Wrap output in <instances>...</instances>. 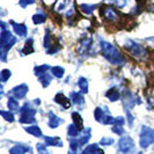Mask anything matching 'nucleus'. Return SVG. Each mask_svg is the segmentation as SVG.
<instances>
[{
	"label": "nucleus",
	"instance_id": "nucleus-23",
	"mask_svg": "<svg viewBox=\"0 0 154 154\" xmlns=\"http://www.w3.org/2000/svg\"><path fill=\"white\" fill-rule=\"evenodd\" d=\"M79 87H80V89H81V92L86 94V93H88V81H87V79L84 77H81L79 79Z\"/></svg>",
	"mask_w": 154,
	"mask_h": 154
},
{
	"label": "nucleus",
	"instance_id": "nucleus-8",
	"mask_svg": "<svg viewBox=\"0 0 154 154\" xmlns=\"http://www.w3.org/2000/svg\"><path fill=\"white\" fill-rule=\"evenodd\" d=\"M29 91V88H28V86L22 84V85H19L14 87L13 89H12V94H13V96L15 97V99H22L26 96V94L28 93Z\"/></svg>",
	"mask_w": 154,
	"mask_h": 154
},
{
	"label": "nucleus",
	"instance_id": "nucleus-35",
	"mask_svg": "<svg viewBox=\"0 0 154 154\" xmlns=\"http://www.w3.org/2000/svg\"><path fill=\"white\" fill-rule=\"evenodd\" d=\"M99 147H97V145L96 144H93V145H89L88 147H86L85 151L82 152V154H92L95 149H97Z\"/></svg>",
	"mask_w": 154,
	"mask_h": 154
},
{
	"label": "nucleus",
	"instance_id": "nucleus-32",
	"mask_svg": "<svg viewBox=\"0 0 154 154\" xmlns=\"http://www.w3.org/2000/svg\"><path fill=\"white\" fill-rule=\"evenodd\" d=\"M9 78H11V71L6 69H2L1 73H0V79H1V81H2V82H6Z\"/></svg>",
	"mask_w": 154,
	"mask_h": 154
},
{
	"label": "nucleus",
	"instance_id": "nucleus-3",
	"mask_svg": "<svg viewBox=\"0 0 154 154\" xmlns=\"http://www.w3.org/2000/svg\"><path fill=\"white\" fill-rule=\"evenodd\" d=\"M125 48H126V50H128L134 58H137V59L143 60V59H145L147 57V51L145 50V48L141 46L140 44L134 43L133 41H129V42L125 44Z\"/></svg>",
	"mask_w": 154,
	"mask_h": 154
},
{
	"label": "nucleus",
	"instance_id": "nucleus-21",
	"mask_svg": "<svg viewBox=\"0 0 154 154\" xmlns=\"http://www.w3.org/2000/svg\"><path fill=\"white\" fill-rule=\"evenodd\" d=\"M69 1V0H57V4L54 5V9H56L57 12H63V11H65V8L67 6Z\"/></svg>",
	"mask_w": 154,
	"mask_h": 154
},
{
	"label": "nucleus",
	"instance_id": "nucleus-38",
	"mask_svg": "<svg viewBox=\"0 0 154 154\" xmlns=\"http://www.w3.org/2000/svg\"><path fill=\"white\" fill-rule=\"evenodd\" d=\"M124 118L123 117H117V118H115V123H114V125H116V126H122L124 124Z\"/></svg>",
	"mask_w": 154,
	"mask_h": 154
},
{
	"label": "nucleus",
	"instance_id": "nucleus-42",
	"mask_svg": "<svg viewBox=\"0 0 154 154\" xmlns=\"http://www.w3.org/2000/svg\"><path fill=\"white\" fill-rule=\"evenodd\" d=\"M92 154H104V152H103L102 149H100V148H97V149H95Z\"/></svg>",
	"mask_w": 154,
	"mask_h": 154
},
{
	"label": "nucleus",
	"instance_id": "nucleus-19",
	"mask_svg": "<svg viewBox=\"0 0 154 154\" xmlns=\"http://www.w3.org/2000/svg\"><path fill=\"white\" fill-rule=\"evenodd\" d=\"M26 132L30 133V134L35 136V137H41V136H42V131H41V129H39L38 126H36V125L26 128Z\"/></svg>",
	"mask_w": 154,
	"mask_h": 154
},
{
	"label": "nucleus",
	"instance_id": "nucleus-15",
	"mask_svg": "<svg viewBox=\"0 0 154 154\" xmlns=\"http://www.w3.org/2000/svg\"><path fill=\"white\" fill-rule=\"evenodd\" d=\"M30 151V148L23 145H16L9 149V154H24L26 152Z\"/></svg>",
	"mask_w": 154,
	"mask_h": 154
},
{
	"label": "nucleus",
	"instance_id": "nucleus-22",
	"mask_svg": "<svg viewBox=\"0 0 154 154\" xmlns=\"http://www.w3.org/2000/svg\"><path fill=\"white\" fill-rule=\"evenodd\" d=\"M32 52H34V46H32V39L29 38L28 41H27V43H26L24 48H23L22 54H32Z\"/></svg>",
	"mask_w": 154,
	"mask_h": 154
},
{
	"label": "nucleus",
	"instance_id": "nucleus-16",
	"mask_svg": "<svg viewBox=\"0 0 154 154\" xmlns=\"http://www.w3.org/2000/svg\"><path fill=\"white\" fill-rule=\"evenodd\" d=\"M13 26H14V31H15L19 36H26V35H27V27H26L24 24L13 23Z\"/></svg>",
	"mask_w": 154,
	"mask_h": 154
},
{
	"label": "nucleus",
	"instance_id": "nucleus-9",
	"mask_svg": "<svg viewBox=\"0 0 154 154\" xmlns=\"http://www.w3.org/2000/svg\"><path fill=\"white\" fill-rule=\"evenodd\" d=\"M101 13L103 14V16L108 20V21H111V22H114L117 20V13L115 12V9L112 7H103L101 9Z\"/></svg>",
	"mask_w": 154,
	"mask_h": 154
},
{
	"label": "nucleus",
	"instance_id": "nucleus-41",
	"mask_svg": "<svg viewBox=\"0 0 154 154\" xmlns=\"http://www.w3.org/2000/svg\"><path fill=\"white\" fill-rule=\"evenodd\" d=\"M147 8L151 12H154V0H147Z\"/></svg>",
	"mask_w": 154,
	"mask_h": 154
},
{
	"label": "nucleus",
	"instance_id": "nucleus-4",
	"mask_svg": "<svg viewBox=\"0 0 154 154\" xmlns=\"http://www.w3.org/2000/svg\"><path fill=\"white\" fill-rule=\"evenodd\" d=\"M154 143V130L147 126H143L140 131V140L139 144L143 148H146Z\"/></svg>",
	"mask_w": 154,
	"mask_h": 154
},
{
	"label": "nucleus",
	"instance_id": "nucleus-44",
	"mask_svg": "<svg viewBox=\"0 0 154 154\" xmlns=\"http://www.w3.org/2000/svg\"><path fill=\"white\" fill-rule=\"evenodd\" d=\"M69 154H75V152H74V151H69Z\"/></svg>",
	"mask_w": 154,
	"mask_h": 154
},
{
	"label": "nucleus",
	"instance_id": "nucleus-43",
	"mask_svg": "<svg viewBox=\"0 0 154 154\" xmlns=\"http://www.w3.org/2000/svg\"><path fill=\"white\" fill-rule=\"evenodd\" d=\"M35 103H36V104H39V103H41V102H39V100H38V99H36V100H35Z\"/></svg>",
	"mask_w": 154,
	"mask_h": 154
},
{
	"label": "nucleus",
	"instance_id": "nucleus-5",
	"mask_svg": "<svg viewBox=\"0 0 154 154\" xmlns=\"http://www.w3.org/2000/svg\"><path fill=\"white\" fill-rule=\"evenodd\" d=\"M21 116H20V122L21 123H34L35 122V110L29 107L28 103L23 106V108L20 110Z\"/></svg>",
	"mask_w": 154,
	"mask_h": 154
},
{
	"label": "nucleus",
	"instance_id": "nucleus-36",
	"mask_svg": "<svg viewBox=\"0 0 154 154\" xmlns=\"http://www.w3.org/2000/svg\"><path fill=\"white\" fill-rule=\"evenodd\" d=\"M36 148H37V152L39 154H48L49 153V151H48V148H46L45 145H43V144H37L36 145Z\"/></svg>",
	"mask_w": 154,
	"mask_h": 154
},
{
	"label": "nucleus",
	"instance_id": "nucleus-11",
	"mask_svg": "<svg viewBox=\"0 0 154 154\" xmlns=\"http://www.w3.org/2000/svg\"><path fill=\"white\" fill-rule=\"evenodd\" d=\"M60 123H62V121H60L59 117H57V116L54 115V114H52V112H49V126H50L51 129L58 128Z\"/></svg>",
	"mask_w": 154,
	"mask_h": 154
},
{
	"label": "nucleus",
	"instance_id": "nucleus-10",
	"mask_svg": "<svg viewBox=\"0 0 154 154\" xmlns=\"http://www.w3.org/2000/svg\"><path fill=\"white\" fill-rule=\"evenodd\" d=\"M54 102H57L58 104H60L63 108L69 109L71 107V101L63 94V93H58L56 96H54Z\"/></svg>",
	"mask_w": 154,
	"mask_h": 154
},
{
	"label": "nucleus",
	"instance_id": "nucleus-40",
	"mask_svg": "<svg viewBox=\"0 0 154 154\" xmlns=\"http://www.w3.org/2000/svg\"><path fill=\"white\" fill-rule=\"evenodd\" d=\"M50 44H51V41H50V35L46 34L45 35V38H44V46L45 48H50Z\"/></svg>",
	"mask_w": 154,
	"mask_h": 154
},
{
	"label": "nucleus",
	"instance_id": "nucleus-18",
	"mask_svg": "<svg viewBox=\"0 0 154 154\" xmlns=\"http://www.w3.org/2000/svg\"><path fill=\"white\" fill-rule=\"evenodd\" d=\"M72 118H73V122L78 126L79 130H82L84 129V122H82V117L79 115L78 112H73L72 114Z\"/></svg>",
	"mask_w": 154,
	"mask_h": 154
},
{
	"label": "nucleus",
	"instance_id": "nucleus-25",
	"mask_svg": "<svg viewBox=\"0 0 154 154\" xmlns=\"http://www.w3.org/2000/svg\"><path fill=\"white\" fill-rule=\"evenodd\" d=\"M146 96H147V102L149 103L151 107H153L154 108V87H152V88L148 89Z\"/></svg>",
	"mask_w": 154,
	"mask_h": 154
},
{
	"label": "nucleus",
	"instance_id": "nucleus-17",
	"mask_svg": "<svg viewBox=\"0 0 154 154\" xmlns=\"http://www.w3.org/2000/svg\"><path fill=\"white\" fill-rule=\"evenodd\" d=\"M106 96L108 97L109 100L111 101V102H116V101H118V99L121 97V95H119V93L116 91L115 88H112V89H109L107 94H106Z\"/></svg>",
	"mask_w": 154,
	"mask_h": 154
},
{
	"label": "nucleus",
	"instance_id": "nucleus-13",
	"mask_svg": "<svg viewBox=\"0 0 154 154\" xmlns=\"http://www.w3.org/2000/svg\"><path fill=\"white\" fill-rule=\"evenodd\" d=\"M44 139H45V144L49 146H63V143L59 137H45Z\"/></svg>",
	"mask_w": 154,
	"mask_h": 154
},
{
	"label": "nucleus",
	"instance_id": "nucleus-26",
	"mask_svg": "<svg viewBox=\"0 0 154 154\" xmlns=\"http://www.w3.org/2000/svg\"><path fill=\"white\" fill-rule=\"evenodd\" d=\"M39 81L42 82V86H43V87H48V86L50 85V82H51V77L45 73V74H43V75L39 77Z\"/></svg>",
	"mask_w": 154,
	"mask_h": 154
},
{
	"label": "nucleus",
	"instance_id": "nucleus-24",
	"mask_svg": "<svg viewBox=\"0 0 154 154\" xmlns=\"http://www.w3.org/2000/svg\"><path fill=\"white\" fill-rule=\"evenodd\" d=\"M79 129H78V126L75 124H72V125H69V128H67V133H69V137H73V138H75L78 134H79Z\"/></svg>",
	"mask_w": 154,
	"mask_h": 154
},
{
	"label": "nucleus",
	"instance_id": "nucleus-1",
	"mask_svg": "<svg viewBox=\"0 0 154 154\" xmlns=\"http://www.w3.org/2000/svg\"><path fill=\"white\" fill-rule=\"evenodd\" d=\"M101 51L103 56L108 59L111 64H115V65H119L124 63V58L121 56L118 49L115 48L111 43L108 42H101Z\"/></svg>",
	"mask_w": 154,
	"mask_h": 154
},
{
	"label": "nucleus",
	"instance_id": "nucleus-12",
	"mask_svg": "<svg viewBox=\"0 0 154 154\" xmlns=\"http://www.w3.org/2000/svg\"><path fill=\"white\" fill-rule=\"evenodd\" d=\"M91 136H92V133H91V129H84L81 137L78 139V140H79L80 146H84V145H86V144L88 143V140L91 139Z\"/></svg>",
	"mask_w": 154,
	"mask_h": 154
},
{
	"label": "nucleus",
	"instance_id": "nucleus-34",
	"mask_svg": "<svg viewBox=\"0 0 154 154\" xmlns=\"http://www.w3.org/2000/svg\"><path fill=\"white\" fill-rule=\"evenodd\" d=\"M100 144L102 145V146H109V145H112V144H114V139L108 138V137H104V138L101 139Z\"/></svg>",
	"mask_w": 154,
	"mask_h": 154
},
{
	"label": "nucleus",
	"instance_id": "nucleus-6",
	"mask_svg": "<svg viewBox=\"0 0 154 154\" xmlns=\"http://www.w3.org/2000/svg\"><path fill=\"white\" fill-rule=\"evenodd\" d=\"M118 147L119 151L124 154H130L134 149V141L131 137H123L118 141Z\"/></svg>",
	"mask_w": 154,
	"mask_h": 154
},
{
	"label": "nucleus",
	"instance_id": "nucleus-31",
	"mask_svg": "<svg viewBox=\"0 0 154 154\" xmlns=\"http://www.w3.org/2000/svg\"><path fill=\"white\" fill-rule=\"evenodd\" d=\"M45 21V15L43 14H35L32 16V22L35 24H39V23H43Z\"/></svg>",
	"mask_w": 154,
	"mask_h": 154
},
{
	"label": "nucleus",
	"instance_id": "nucleus-14",
	"mask_svg": "<svg viewBox=\"0 0 154 154\" xmlns=\"http://www.w3.org/2000/svg\"><path fill=\"white\" fill-rule=\"evenodd\" d=\"M71 97H72V101H73L77 106H84L85 99H84V95H82V94L77 93V92H72L71 93Z\"/></svg>",
	"mask_w": 154,
	"mask_h": 154
},
{
	"label": "nucleus",
	"instance_id": "nucleus-7",
	"mask_svg": "<svg viewBox=\"0 0 154 154\" xmlns=\"http://www.w3.org/2000/svg\"><path fill=\"white\" fill-rule=\"evenodd\" d=\"M93 44V39L92 38H85L80 44H79V48H78V52L80 56H86L88 54L91 48H92Z\"/></svg>",
	"mask_w": 154,
	"mask_h": 154
},
{
	"label": "nucleus",
	"instance_id": "nucleus-28",
	"mask_svg": "<svg viewBox=\"0 0 154 154\" xmlns=\"http://www.w3.org/2000/svg\"><path fill=\"white\" fill-rule=\"evenodd\" d=\"M52 73L56 78H62L65 73V71L60 66H54V67H52Z\"/></svg>",
	"mask_w": 154,
	"mask_h": 154
},
{
	"label": "nucleus",
	"instance_id": "nucleus-37",
	"mask_svg": "<svg viewBox=\"0 0 154 154\" xmlns=\"http://www.w3.org/2000/svg\"><path fill=\"white\" fill-rule=\"evenodd\" d=\"M34 2H35V0H20V6L21 7H27L28 5H31Z\"/></svg>",
	"mask_w": 154,
	"mask_h": 154
},
{
	"label": "nucleus",
	"instance_id": "nucleus-20",
	"mask_svg": "<svg viewBox=\"0 0 154 154\" xmlns=\"http://www.w3.org/2000/svg\"><path fill=\"white\" fill-rule=\"evenodd\" d=\"M7 106L11 111H17L19 110V102L16 101L15 97H9L7 102Z\"/></svg>",
	"mask_w": 154,
	"mask_h": 154
},
{
	"label": "nucleus",
	"instance_id": "nucleus-39",
	"mask_svg": "<svg viewBox=\"0 0 154 154\" xmlns=\"http://www.w3.org/2000/svg\"><path fill=\"white\" fill-rule=\"evenodd\" d=\"M112 131L115 132V133H117V134H119V136L124 133L123 128H122V126H116V125L114 126V128H112Z\"/></svg>",
	"mask_w": 154,
	"mask_h": 154
},
{
	"label": "nucleus",
	"instance_id": "nucleus-29",
	"mask_svg": "<svg viewBox=\"0 0 154 154\" xmlns=\"http://www.w3.org/2000/svg\"><path fill=\"white\" fill-rule=\"evenodd\" d=\"M48 69H49V66H48V65L37 66V67H35V74H36V75H43V74H45Z\"/></svg>",
	"mask_w": 154,
	"mask_h": 154
},
{
	"label": "nucleus",
	"instance_id": "nucleus-33",
	"mask_svg": "<svg viewBox=\"0 0 154 154\" xmlns=\"http://www.w3.org/2000/svg\"><path fill=\"white\" fill-rule=\"evenodd\" d=\"M94 116H95V119H96V121L101 122V121H102V118L104 117V112H103L102 108L95 109V111H94Z\"/></svg>",
	"mask_w": 154,
	"mask_h": 154
},
{
	"label": "nucleus",
	"instance_id": "nucleus-27",
	"mask_svg": "<svg viewBox=\"0 0 154 154\" xmlns=\"http://www.w3.org/2000/svg\"><path fill=\"white\" fill-rule=\"evenodd\" d=\"M81 11L85 13V14H92L93 12H94V9H95V6H92V5H87V4H82L81 6Z\"/></svg>",
	"mask_w": 154,
	"mask_h": 154
},
{
	"label": "nucleus",
	"instance_id": "nucleus-2",
	"mask_svg": "<svg viewBox=\"0 0 154 154\" xmlns=\"http://www.w3.org/2000/svg\"><path fill=\"white\" fill-rule=\"evenodd\" d=\"M15 42H16V38L8 30L1 31V36H0V49H1V60L2 62L6 60V54H7V51L15 44Z\"/></svg>",
	"mask_w": 154,
	"mask_h": 154
},
{
	"label": "nucleus",
	"instance_id": "nucleus-30",
	"mask_svg": "<svg viewBox=\"0 0 154 154\" xmlns=\"http://www.w3.org/2000/svg\"><path fill=\"white\" fill-rule=\"evenodd\" d=\"M0 114L1 116L4 117V119H6L7 122H14V115L12 114V112H9V111H4V110H1L0 111Z\"/></svg>",
	"mask_w": 154,
	"mask_h": 154
}]
</instances>
